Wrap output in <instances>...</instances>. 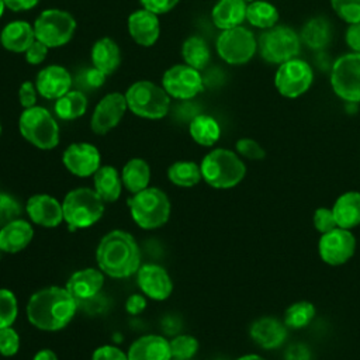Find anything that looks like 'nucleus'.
<instances>
[{
    "label": "nucleus",
    "mask_w": 360,
    "mask_h": 360,
    "mask_svg": "<svg viewBox=\"0 0 360 360\" xmlns=\"http://www.w3.org/2000/svg\"><path fill=\"white\" fill-rule=\"evenodd\" d=\"M77 301L66 287L49 285L35 291L27 304V316L31 325L41 330L63 329L77 311Z\"/></svg>",
    "instance_id": "1"
},
{
    "label": "nucleus",
    "mask_w": 360,
    "mask_h": 360,
    "mask_svg": "<svg viewBox=\"0 0 360 360\" xmlns=\"http://www.w3.org/2000/svg\"><path fill=\"white\" fill-rule=\"evenodd\" d=\"M98 269L108 277L125 278L141 267V252L135 238L122 229L105 233L96 249Z\"/></svg>",
    "instance_id": "2"
},
{
    "label": "nucleus",
    "mask_w": 360,
    "mask_h": 360,
    "mask_svg": "<svg viewBox=\"0 0 360 360\" xmlns=\"http://www.w3.org/2000/svg\"><path fill=\"white\" fill-rule=\"evenodd\" d=\"M200 169L205 183L214 188H232L246 174V166L242 159L235 152L224 148L208 152Z\"/></svg>",
    "instance_id": "3"
},
{
    "label": "nucleus",
    "mask_w": 360,
    "mask_h": 360,
    "mask_svg": "<svg viewBox=\"0 0 360 360\" xmlns=\"http://www.w3.org/2000/svg\"><path fill=\"white\" fill-rule=\"evenodd\" d=\"M105 202L94 188L77 187L70 190L62 202L63 221L70 231L94 225L104 214Z\"/></svg>",
    "instance_id": "4"
},
{
    "label": "nucleus",
    "mask_w": 360,
    "mask_h": 360,
    "mask_svg": "<svg viewBox=\"0 0 360 360\" xmlns=\"http://www.w3.org/2000/svg\"><path fill=\"white\" fill-rule=\"evenodd\" d=\"M128 207L135 224L143 229L163 226L170 217V201L158 187H146L128 200Z\"/></svg>",
    "instance_id": "5"
},
{
    "label": "nucleus",
    "mask_w": 360,
    "mask_h": 360,
    "mask_svg": "<svg viewBox=\"0 0 360 360\" xmlns=\"http://www.w3.org/2000/svg\"><path fill=\"white\" fill-rule=\"evenodd\" d=\"M124 96L128 108L138 117L159 120L169 112L170 96L163 87L149 80L135 82Z\"/></svg>",
    "instance_id": "6"
},
{
    "label": "nucleus",
    "mask_w": 360,
    "mask_h": 360,
    "mask_svg": "<svg viewBox=\"0 0 360 360\" xmlns=\"http://www.w3.org/2000/svg\"><path fill=\"white\" fill-rule=\"evenodd\" d=\"M257 51L263 60L281 65L300 55L301 38L288 25H274L264 30L257 38Z\"/></svg>",
    "instance_id": "7"
},
{
    "label": "nucleus",
    "mask_w": 360,
    "mask_h": 360,
    "mask_svg": "<svg viewBox=\"0 0 360 360\" xmlns=\"http://www.w3.org/2000/svg\"><path fill=\"white\" fill-rule=\"evenodd\" d=\"M18 128L22 138L39 149L49 150L59 143V127L53 115L44 107L25 108L20 115Z\"/></svg>",
    "instance_id": "8"
},
{
    "label": "nucleus",
    "mask_w": 360,
    "mask_h": 360,
    "mask_svg": "<svg viewBox=\"0 0 360 360\" xmlns=\"http://www.w3.org/2000/svg\"><path fill=\"white\" fill-rule=\"evenodd\" d=\"M76 31V20L73 15L60 8L44 10L34 22L35 38L48 48L66 45Z\"/></svg>",
    "instance_id": "9"
},
{
    "label": "nucleus",
    "mask_w": 360,
    "mask_h": 360,
    "mask_svg": "<svg viewBox=\"0 0 360 360\" xmlns=\"http://www.w3.org/2000/svg\"><path fill=\"white\" fill-rule=\"evenodd\" d=\"M333 93L347 101L360 103V53L349 52L339 56L330 69Z\"/></svg>",
    "instance_id": "10"
},
{
    "label": "nucleus",
    "mask_w": 360,
    "mask_h": 360,
    "mask_svg": "<svg viewBox=\"0 0 360 360\" xmlns=\"http://www.w3.org/2000/svg\"><path fill=\"white\" fill-rule=\"evenodd\" d=\"M217 52L229 65L248 63L257 52V38L243 25L224 30L217 38Z\"/></svg>",
    "instance_id": "11"
},
{
    "label": "nucleus",
    "mask_w": 360,
    "mask_h": 360,
    "mask_svg": "<svg viewBox=\"0 0 360 360\" xmlns=\"http://www.w3.org/2000/svg\"><path fill=\"white\" fill-rule=\"evenodd\" d=\"M314 82V70L301 58L290 59L278 65L274 75L276 90L287 98H297L307 93Z\"/></svg>",
    "instance_id": "12"
},
{
    "label": "nucleus",
    "mask_w": 360,
    "mask_h": 360,
    "mask_svg": "<svg viewBox=\"0 0 360 360\" xmlns=\"http://www.w3.org/2000/svg\"><path fill=\"white\" fill-rule=\"evenodd\" d=\"M163 89L170 97L179 100H190L204 89V82L200 70L181 63L169 68L163 73Z\"/></svg>",
    "instance_id": "13"
},
{
    "label": "nucleus",
    "mask_w": 360,
    "mask_h": 360,
    "mask_svg": "<svg viewBox=\"0 0 360 360\" xmlns=\"http://www.w3.org/2000/svg\"><path fill=\"white\" fill-rule=\"evenodd\" d=\"M319 256L330 266H339L346 263L354 253L356 239L349 229L335 228L322 233L319 239Z\"/></svg>",
    "instance_id": "14"
},
{
    "label": "nucleus",
    "mask_w": 360,
    "mask_h": 360,
    "mask_svg": "<svg viewBox=\"0 0 360 360\" xmlns=\"http://www.w3.org/2000/svg\"><path fill=\"white\" fill-rule=\"evenodd\" d=\"M127 100L121 93H110L104 96L98 104L96 105L91 120L90 128L97 135H104L112 128H115L122 120L127 111Z\"/></svg>",
    "instance_id": "15"
},
{
    "label": "nucleus",
    "mask_w": 360,
    "mask_h": 360,
    "mask_svg": "<svg viewBox=\"0 0 360 360\" xmlns=\"http://www.w3.org/2000/svg\"><path fill=\"white\" fill-rule=\"evenodd\" d=\"M62 162L72 174L77 177H89L98 170L101 156L93 143L76 142L65 149Z\"/></svg>",
    "instance_id": "16"
},
{
    "label": "nucleus",
    "mask_w": 360,
    "mask_h": 360,
    "mask_svg": "<svg viewBox=\"0 0 360 360\" xmlns=\"http://www.w3.org/2000/svg\"><path fill=\"white\" fill-rule=\"evenodd\" d=\"M136 281L143 295L163 301L170 297L173 291V281L167 270L159 264H143L136 271Z\"/></svg>",
    "instance_id": "17"
},
{
    "label": "nucleus",
    "mask_w": 360,
    "mask_h": 360,
    "mask_svg": "<svg viewBox=\"0 0 360 360\" xmlns=\"http://www.w3.org/2000/svg\"><path fill=\"white\" fill-rule=\"evenodd\" d=\"M73 79L69 70L60 65H49L38 72L35 79L37 91L48 100H58L72 87Z\"/></svg>",
    "instance_id": "18"
},
{
    "label": "nucleus",
    "mask_w": 360,
    "mask_h": 360,
    "mask_svg": "<svg viewBox=\"0 0 360 360\" xmlns=\"http://www.w3.org/2000/svg\"><path fill=\"white\" fill-rule=\"evenodd\" d=\"M30 219L45 228H55L63 221L62 204L49 194H34L25 205Z\"/></svg>",
    "instance_id": "19"
},
{
    "label": "nucleus",
    "mask_w": 360,
    "mask_h": 360,
    "mask_svg": "<svg viewBox=\"0 0 360 360\" xmlns=\"http://www.w3.org/2000/svg\"><path fill=\"white\" fill-rule=\"evenodd\" d=\"M104 276L105 274L100 269H82L70 274L65 287L79 304L100 294L104 284Z\"/></svg>",
    "instance_id": "20"
},
{
    "label": "nucleus",
    "mask_w": 360,
    "mask_h": 360,
    "mask_svg": "<svg viewBox=\"0 0 360 360\" xmlns=\"http://www.w3.org/2000/svg\"><path fill=\"white\" fill-rule=\"evenodd\" d=\"M128 32L138 45L152 46L158 41L160 32L158 14L143 7L134 11L128 17Z\"/></svg>",
    "instance_id": "21"
},
{
    "label": "nucleus",
    "mask_w": 360,
    "mask_h": 360,
    "mask_svg": "<svg viewBox=\"0 0 360 360\" xmlns=\"http://www.w3.org/2000/svg\"><path fill=\"white\" fill-rule=\"evenodd\" d=\"M128 360H172L170 343L160 335H143L129 346Z\"/></svg>",
    "instance_id": "22"
},
{
    "label": "nucleus",
    "mask_w": 360,
    "mask_h": 360,
    "mask_svg": "<svg viewBox=\"0 0 360 360\" xmlns=\"http://www.w3.org/2000/svg\"><path fill=\"white\" fill-rule=\"evenodd\" d=\"M250 338L263 349H276L285 340L287 326L277 318L263 316L252 323Z\"/></svg>",
    "instance_id": "23"
},
{
    "label": "nucleus",
    "mask_w": 360,
    "mask_h": 360,
    "mask_svg": "<svg viewBox=\"0 0 360 360\" xmlns=\"http://www.w3.org/2000/svg\"><path fill=\"white\" fill-rule=\"evenodd\" d=\"M34 238V229L25 219H14L0 228V250L17 253L25 249Z\"/></svg>",
    "instance_id": "24"
},
{
    "label": "nucleus",
    "mask_w": 360,
    "mask_h": 360,
    "mask_svg": "<svg viewBox=\"0 0 360 360\" xmlns=\"http://www.w3.org/2000/svg\"><path fill=\"white\" fill-rule=\"evenodd\" d=\"M35 39L34 25L22 20L8 22L0 34V44L3 48L17 53L25 52Z\"/></svg>",
    "instance_id": "25"
},
{
    "label": "nucleus",
    "mask_w": 360,
    "mask_h": 360,
    "mask_svg": "<svg viewBox=\"0 0 360 360\" xmlns=\"http://www.w3.org/2000/svg\"><path fill=\"white\" fill-rule=\"evenodd\" d=\"M246 7L243 0H218L211 11L212 22L222 31L239 27L246 20Z\"/></svg>",
    "instance_id": "26"
},
{
    "label": "nucleus",
    "mask_w": 360,
    "mask_h": 360,
    "mask_svg": "<svg viewBox=\"0 0 360 360\" xmlns=\"http://www.w3.org/2000/svg\"><path fill=\"white\" fill-rule=\"evenodd\" d=\"M91 63L94 68L101 70L104 75H111L121 63V51L118 44L105 37L100 38L93 44L91 48Z\"/></svg>",
    "instance_id": "27"
},
{
    "label": "nucleus",
    "mask_w": 360,
    "mask_h": 360,
    "mask_svg": "<svg viewBox=\"0 0 360 360\" xmlns=\"http://www.w3.org/2000/svg\"><path fill=\"white\" fill-rule=\"evenodd\" d=\"M332 24L325 17H312L301 28L300 38L309 49L321 51L326 48L332 41Z\"/></svg>",
    "instance_id": "28"
},
{
    "label": "nucleus",
    "mask_w": 360,
    "mask_h": 360,
    "mask_svg": "<svg viewBox=\"0 0 360 360\" xmlns=\"http://www.w3.org/2000/svg\"><path fill=\"white\" fill-rule=\"evenodd\" d=\"M339 228L352 229L360 224V193L347 191L338 197L332 207Z\"/></svg>",
    "instance_id": "29"
},
{
    "label": "nucleus",
    "mask_w": 360,
    "mask_h": 360,
    "mask_svg": "<svg viewBox=\"0 0 360 360\" xmlns=\"http://www.w3.org/2000/svg\"><path fill=\"white\" fill-rule=\"evenodd\" d=\"M93 184L96 193L103 198L104 202H114L118 200L122 190L121 174L114 166H100L93 174Z\"/></svg>",
    "instance_id": "30"
},
{
    "label": "nucleus",
    "mask_w": 360,
    "mask_h": 360,
    "mask_svg": "<svg viewBox=\"0 0 360 360\" xmlns=\"http://www.w3.org/2000/svg\"><path fill=\"white\" fill-rule=\"evenodd\" d=\"M122 186L132 194L149 187L150 167L146 160L141 158L129 159L121 170Z\"/></svg>",
    "instance_id": "31"
},
{
    "label": "nucleus",
    "mask_w": 360,
    "mask_h": 360,
    "mask_svg": "<svg viewBox=\"0 0 360 360\" xmlns=\"http://www.w3.org/2000/svg\"><path fill=\"white\" fill-rule=\"evenodd\" d=\"M188 132L194 142L201 146H212L221 136L218 121L207 114H197L188 125Z\"/></svg>",
    "instance_id": "32"
},
{
    "label": "nucleus",
    "mask_w": 360,
    "mask_h": 360,
    "mask_svg": "<svg viewBox=\"0 0 360 360\" xmlns=\"http://www.w3.org/2000/svg\"><path fill=\"white\" fill-rule=\"evenodd\" d=\"M280 18L278 10L274 4L266 0H255L248 3L246 7V21L260 30H269L277 25Z\"/></svg>",
    "instance_id": "33"
},
{
    "label": "nucleus",
    "mask_w": 360,
    "mask_h": 360,
    "mask_svg": "<svg viewBox=\"0 0 360 360\" xmlns=\"http://www.w3.org/2000/svg\"><path fill=\"white\" fill-rule=\"evenodd\" d=\"M87 110V98L80 90H69L66 94L55 101V114L65 121L76 120L82 117Z\"/></svg>",
    "instance_id": "34"
},
{
    "label": "nucleus",
    "mask_w": 360,
    "mask_h": 360,
    "mask_svg": "<svg viewBox=\"0 0 360 360\" xmlns=\"http://www.w3.org/2000/svg\"><path fill=\"white\" fill-rule=\"evenodd\" d=\"M181 58L186 65L201 70L208 65L211 59V52L207 42L201 37L193 35L183 42Z\"/></svg>",
    "instance_id": "35"
},
{
    "label": "nucleus",
    "mask_w": 360,
    "mask_h": 360,
    "mask_svg": "<svg viewBox=\"0 0 360 360\" xmlns=\"http://www.w3.org/2000/svg\"><path fill=\"white\" fill-rule=\"evenodd\" d=\"M169 180L179 187H193L201 179V169L193 160H177L167 169Z\"/></svg>",
    "instance_id": "36"
},
{
    "label": "nucleus",
    "mask_w": 360,
    "mask_h": 360,
    "mask_svg": "<svg viewBox=\"0 0 360 360\" xmlns=\"http://www.w3.org/2000/svg\"><path fill=\"white\" fill-rule=\"evenodd\" d=\"M315 316V307L308 301H298L290 305L284 314V325L292 329L307 326Z\"/></svg>",
    "instance_id": "37"
},
{
    "label": "nucleus",
    "mask_w": 360,
    "mask_h": 360,
    "mask_svg": "<svg viewBox=\"0 0 360 360\" xmlns=\"http://www.w3.org/2000/svg\"><path fill=\"white\" fill-rule=\"evenodd\" d=\"M169 343L172 360H190L198 350V340L191 335H177Z\"/></svg>",
    "instance_id": "38"
},
{
    "label": "nucleus",
    "mask_w": 360,
    "mask_h": 360,
    "mask_svg": "<svg viewBox=\"0 0 360 360\" xmlns=\"http://www.w3.org/2000/svg\"><path fill=\"white\" fill-rule=\"evenodd\" d=\"M18 315V304L13 291L0 288V329L13 326Z\"/></svg>",
    "instance_id": "39"
},
{
    "label": "nucleus",
    "mask_w": 360,
    "mask_h": 360,
    "mask_svg": "<svg viewBox=\"0 0 360 360\" xmlns=\"http://www.w3.org/2000/svg\"><path fill=\"white\" fill-rule=\"evenodd\" d=\"M330 6L345 22H360V0H330Z\"/></svg>",
    "instance_id": "40"
},
{
    "label": "nucleus",
    "mask_w": 360,
    "mask_h": 360,
    "mask_svg": "<svg viewBox=\"0 0 360 360\" xmlns=\"http://www.w3.org/2000/svg\"><path fill=\"white\" fill-rule=\"evenodd\" d=\"M21 204L7 193H0V228L21 217Z\"/></svg>",
    "instance_id": "41"
},
{
    "label": "nucleus",
    "mask_w": 360,
    "mask_h": 360,
    "mask_svg": "<svg viewBox=\"0 0 360 360\" xmlns=\"http://www.w3.org/2000/svg\"><path fill=\"white\" fill-rule=\"evenodd\" d=\"M20 349V335L11 326L0 329V354L11 357Z\"/></svg>",
    "instance_id": "42"
},
{
    "label": "nucleus",
    "mask_w": 360,
    "mask_h": 360,
    "mask_svg": "<svg viewBox=\"0 0 360 360\" xmlns=\"http://www.w3.org/2000/svg\"><path fill=\"white\" fill-rule=\"evenodd\" d=\"M105 77L107 75H104L101 70H98L97 68L91 66L86 70H83L79 76H77V86H79V90H94V89H98L104 84L105 82Z\"/></svg>",
    "instance_id": "43"
},
{
    "label": "nucleus",
    "mask_w": 360,
    "mask_h": 360,
    "mask_svg": "<svg viewBox=\"0 0 360 360\" xmlns=\"http://www.w3.org/2000/svg\"><path fill=\"white\" fill-rule=\"evenodd\" d=\"M236 152L249 160H262L266 156L263 146L252 138H240L236 141Z\"/></svg>",
    "instance_id": "44"
},
{
    "label": "nucleus",
    "mask_w": 360,
    "mask_h": 360,
    "mask_svg": "<svg viewBox=\"0 0 360 360\" xmlns=\"http://www.w3.org/2000/svg\"><path fill=\"white\" fill-rule=\"evenodd\" d=\"M314 226L321 233H325V232H329V231L338 228V224H336L332 210L323 208V207L318 208L314 214Z\"/></svg>",
    "instance_id": "45"
},
{
    "label": "nucleus",
    "mask_w": 360,
    "mask_h": 360,
    "mask_svg": "<svg viewBox=\"0 0 360 360\" xmlns=\"http://www.w3.org/2000/svg\"><path fill=\"white\" fill-rule=\"evenodd\" d=\"M91 360H128V354L117 346L104 345L93 352Z\"/></svg>",
    "instance_id": "46"
},
{
    "label": "nucleus",
    "mask_w": 360,
    "mask_h": 360,
    "mask_svg": "<svg viewBox=\"0 0 360 360\" xmlns=\"http://www.w3.org/2000/svg\"><path fill=\"white\" fill-rule=\"evenodd\" d=\"M48 49H49V48H48L45 44H42L41 41L35 39V41L30 45V48L24 52L25 60H27L28 63H31V65H39V63H42V62L45 60V58H46V55H48Z\"/></svg>",
    "instance_id": "47"
},
{
    "label": "nucleus",
    "mask_w": 360,
    "mask_h": 360,
    "mask_svg": "<svg viewBox=\"0 0 360 360\" xmlns=\"http://www.w3.org/2000/svg\"><path fill=\"white\" fill-rule=\"evenodd\" d=\"M37 87H35V83L32 82H22L20 89H18V100H20V104L25 108H31L35 105L37 103Z\"/></svg>",
    "instance_id": "48"
},
{
    "label": "nucleus",
    "mask_w": 360,
    "mask_h": 360,
    "mask_svg": "<svg viewBox=\"0 0 360 360\" xmlns=\"http://www.w3.org/2000/svg\"><path fill=\"white\" fill-rule=\"evenodd\" d=\"M139 1L143 8L155 14H165L179 3V0H139Z\"/></svg>",
    "instance_id": "49"
},
{
    "label": "nucleus",
    "mask_w": 360,
    "mask_h": 360,
    "mask_svg": "<svg viewBox=\"0 0 360 360\" xmlns=\"http://www.w3.org/2000/svg\"><path fill=\"white\" fill-rule=\"evenodd\" d=\"M345 41L347 46L352 49V52L360 53V22L349 24L345 32Z\"/></svg>",
    "instance_id": "50"
},
{
    "label": "nucleus",
    "mask_w": 360,
    "mask_h": 360,
    "mask_svg": "<svg viewBox=\"0 0 360 360\" xmlns=\"http://www.w3.org/2000/svg\"><path fill=\"white\" fill-rule=\"evenodd\" d=\"M146 308V300L141 294H132L125 301V309L131 315H138Z\"/></svg>",
    "instance_id": "51"
},
{
    "label": "nucleus",
    "mask_w": 360,
    "mask_h": 360,
    "mask_svg": "<svg viewBox=\"0 0 360 360\" xmlns=\"http://www.w3.org/2000/svg\"><path fill=\"white\" fill-rule=\"evenodd\" d=\"M285 360H311V352L305 345H291L285 350Z\"/></svg>",
    "instance_id": "52"
},
{
    "label": "nucleus",
    "mask_w": 360,
    "mask_h": 360,
    "mask_svg": "<svg viewBox=\"0 0 360 360\" xmlns=\"http://www.w3.org/2000/svg\"><path fill=\"white\" fill-rule=\"evenodd\" d=\"M39 0H4V4L11 11H25L34 8Z\"/></svg>",
    "instance_id": "53"
},
{
    "label": "nucleus",
    "mask_w": 360,
    "mask_h": 360,
    "mask_svg": "<svg viewBox=\"0 0 360 360\" xmlns=\"http://www.w3.org/2000/svg\"><path fill=\"white\" fill-rule=\"evenodd\" d=\"M32 360H58V356L51 349H41L34 354Z\"/></svg>",
    "instance_id": "54"
},
{
    "label": "nucleus",
    "mask_w": 360,
    "mask_h": 360,
    "mask_svg": "<svg viewBox=\"0 0 360 360\" xmlns=\"http://www.w3.org/2000/svg\"><path fill=\"white\" fill-rule=\"evenodd\" d=\"M238 360H266V359H263V357H260L257 354H245V356L239 357Z\"/></svg>",
    "instance_id": "55"
},
{
    "label": "nucleus",
    "mask_w": 360,
    "mask_h": 360,
    "mask_svg": "<svg viewBox=\"0 0 360 360\" xmlns=\"http://www.w3.org/2000/svg\"><path fill=\"white\" fill-rule=\"evenodd\" d=\"M4 8H6V4H4V0H0V18H1V15H3V13H4Z\"/></svg>",
    "instance_id": "56"
},
{
    "label": "nucleus",
    "mask_w": 360,
    "mask_h": 360,
    "mask_svg": "<svg viewBox=\"0 0 360 360\" xmlns=\"http://www.w3.org/2000/svg\"><path fill=\"white\" fill-rule=\"evenodd\" d=\"M245 3H252V1H255V0H243Z\"/></svg>",
    "instance_id": "57"
},
{
    "label": "nucleus",
    "mask_w": 360,
    "mask_h": 360,
    "mask_svg": "<svg viewBox=\"0 0 360 360\" xmlns=\"http://www.w3.org/2000/svg\"><path fill=\"white\" fill-rule=\"evenodd\" d=\"M0 135H1V124H0Z\"/></svg>",
    "instance_id": "58"
}]
</instances>
